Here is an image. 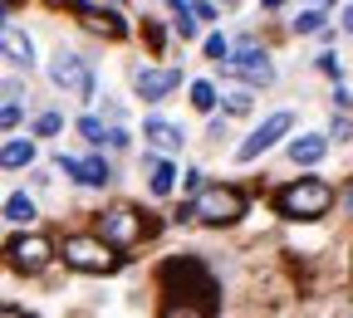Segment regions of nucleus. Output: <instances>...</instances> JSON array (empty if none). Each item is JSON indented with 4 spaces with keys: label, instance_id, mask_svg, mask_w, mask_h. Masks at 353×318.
Listing matches in <instances>:
<instances>
[{
    "label": "nucleus",
    "instance_id": "obj_1",
    "mask_svg": "<svg viewBox=\"0 0 353 318\" xmlns=\"http://www.w3.org/2000/svg\"><path fill=\"white\" fill-rule=\"evenodd\" d=\"M162 289H167V299H187V304H172L167 308L172 318L176 313L196 318V313H216L221 308V289L211 279V269L201 259H192V255H176V259L162 264Z\"/></svg>",
    "mask_w": 353,
    "mask_h": 318
},
{
    "label": "nucleus",
    "instance_id": "obj_2",
    "mask_svg": "<svg viewBox=\"0 0 353 318\" xmlns=\"http://www.w3.org/2000/svg\"><path fill=\"white\" fill-rule=\"evenodd\" d=\"M275 206H280V215H290V220H319V215L334 206V187H329V181H319V176H304V181H290V187L275 196Z\"/></svg>",
    "mask_w": 353,
    "mask_h": 318
},
{
    "label": "nucleus",
    "instance_id": "obj_3",
    "mask_svg": "<svg viewBox=\"0 0 353 318\" xmlns=\"http://www.w3.org/2000/svg\"><path fill=\"white\" fill-rule=\"evenodd\" d=\"M245 215V196L236 191V187H206V191H196V201L176 215V220H201V225H231V220H241Z\"/></svg>",
    "mask_w": 353,
    "mask_h": 318
},
{
    "label": "nucleus",
    "instance_id": "obj_4",
    "mask_svg": "<svg viewBox=\"0 0 353 318\" xmlns=\"http://www.w3.org/2000/svg\"><path fill=\"white\" fill-rule=\"evenodd\" d=\"M64 264L83 269V275H108L118 264V245L103 240V235H64Z\"/></svg>",
    "mask_w": 353,
    "mask_h": 318
},
{
    "label": "nucleus",
    "instance_id": "obj_5",
    "mask_svg": "<svg viewBox=\"0 0 353 318\" xmlns=\"http://www.w3.org/2000/svg\"><path fill=\"white\" fill-rule=\"evenodd\" d=\"M99 235L113 240L118 250H128V245H138L143 235H152V220L138 215V211H128V206H113V211L103 215V225H99Z\"/></svg>",
    "mask_w": 353,
    "mask_h": 318
},
{
    "label": "nucleus",
    "instance_id": "obj_6",
    "mask_svg": "<svg viewBox=\"0 0 353 318\" xmlns=\"http://www.w3.org/2000/svg\"><path fill=\"white\" fill-rule=\"evenodd\" d=\"M50 78H54V88H64V94H74V98H83V103L94 98V74H88V64H83L79 54H69V50L54 54Z\"/></svg>",
    "mask_w": 353,
    "mask_h": 318
},
{
    "label": "nucleus",
    "instance_id": "obj_7",
    "mask_svg": "<svg viewBox=\"0 0 353 318\" xmlns=\"http://www.w3.org/2000/svg\"><path fill=\"white\" fill-rule=\"evenodd\" d=\"M226 69L236 78H245L250 88H265V83H275V69H270V54L260 50V44H241V50L226 59Z\"/></svg>",
    "mask_w": 353,
    "mask_h": 318
},
{
    "label": "nucleus",
    "instance_id": "obj_8",
    "mask_svg": "<svg viewBox=\"0 0 353 318\" xmlns=\"http://www.w3.org/2000/svg\"><path fill=\"white\" fill-rule=\"evenodd\" d=\"M290 123H294L290 113H275V118H265V123H260V127L250 132V138H245V142L236 147V157H241V162H255V157H260L265 147H275V142L285 138V132H290Z\"/></svg>",
    "mask_w": 353,
    "mask_h": 318
},
{
    "label": "nucleus",
    "instance_id": "obj_9",
    "mask_svg": "<svg viewBox=\"0 0 353 318\" xmlns=\"http://www.w3.org/2000/svg\"><path fill=\"white\" fill-rule=\"evenodd\" d=\"M50 259H54V245L44 240V235H20V240H10V264H15V269H25V275L44 269Z\"/></svg>",
    "mask_w": 353,
    "mask_h": 318
},
{
    "label": "nucleus",
    "instance_id": "obj_10",
    "mask_svg": "<svg viewBox=\"0 0 353 318\" xmlns=\"http://www.w3.org/2000/svg\"><path fill=\"white\" fill-rule=\"evenodd\" d=\"M74 10H79V25H88L94 34H108V39L128 34V20L118 10H99V6H88V0H74Z\"/></svg>",
    "mask_w": 353,
    "mask_h": 318
},
{
    "label": "nucleus",
    "instance_id": "obj_11",
    "mask_svg": "<svg viewBox=\"0 0 353 318\" xmlns=\"http://www.w3.org/2000/svg\"><path fill=\"white\" fill-rule=\"evenodd\" d=\"M59 171L83 181V187H108V162L103 157H64L59 152Z\"/></svg>",
    "mask_w": 353,
    "mask_h": 318
},
{
    "label": "nucleus",
    "instance_id": "obj_12",
    "mask_svg": "<svg viewBox=\"0 0 353 318\" xmlns=\"http://www.w3.org/2000/svg\"><path fill=\"white\" fill-rule=\"evenodd\" d=\"M138 94L148 98V103H157V98H167L176 83H182V69H138Z\"/></svg>",
    "mask_w": 353,
    "mask_h": 318
},
{
    "label": "nucleus",
    "instance_id": "obj_13",
    "mask_svg": "<svg viewBox=\"0 0 353 318\" xmlns=\"http://www.w3.org/2000/svg\"><path fill=\"white\" fill-rule=\"evenodd\" d=\"M324 157H329V138H319V132H309V138L290 142V162H294V167H319Z\"/></svg>",
    "mask_w": 353,
    "mask_h": 318
},
{
    "label": "nucleus",
    "instance_id": "obj_14",
    "mask_svg": "<svg viewBox=\"0 0 353 318\" xmlns=\"http://www.w3.org/2000/svg\"><path fill=\"white\" fill-rule=\"evenodd\" d=\"M143 138L152 142V147H162V152H182V127H172V123H162V118H148L143 123Z\"/></svg>",
    "mask_w": 353,
    "mask_h": 318
},
{
    "label": "nucleus",
    "instance_id": "obj_15",
    "mask_svg": "<svg viewBox=\"0 0 353 318\" xmlns=\"http://www.w3.org/2000/svg\"><path fill=\"white\" fill-rule=\"evenodd\" d=\"M0 44H6V64H10V69H30V64H34V44H30L20 30L6 25V39H0Z\"/></svg>",
    "mask_w": 353,
    "mask_h": 318
},
{
    "label": "nucleus",
    "instance_id": "obj_16",
    "mask_svg": "<svg viewBox=\"0 0 353 318\" xmlns=\"http://www.w3.org/2000/svg\"><path fill=\"white\" fill-rule=\"evenodd\" d=\"M34 162V142L30 138H10L6 142V167H30Z\"/></svg>",
    "mask_w": 353,
    "mask_h": 318
},
{
    "label": "nucleus",
    "instance_id": "obj_17",
    "mask_svg": "<svg viewBox=\"0 0 353 318\" xmlns=\"http://www.w3.org/2000/svg\"><path fill=\"white\" fill-rule=\"evenodd\" d=\"M6 220H10V225H30V220H34V201H30V196H10V201H6Z\"/></svg>",
    "mask_w": 353,
    "mask_h": 318
},
{
    "label": "nucleus",
    "instance_id": "obj_18",
    "mask_svg": "<svg viewBox=\"0 0 353 318\" xmlns=\"http://www.w3.org/2000/svg\"><path fill=\"white\" fill-rule=\"evenodd\" d=\"M148 187H152V196H167V191L176 187V171H172V162H157V167H152V181H148Z\"/></svg>",
    "mask_w": 353,
    "mask_h": 318
},
{
    "label": "nucleus",
    "instance_id": "obj_19",
    "mask_svg": "<svg viewBox=\"0 0 353 318\" xmlns=\"http://www.w3.org/2000/svg\"><path fill=\"white\" fill-rule=\"evenodd\" d=\"M221 103H226V113H231V118H245V113L255 108V103H250V88H231V94L221 98Z\"/></svg>",
    "mask_w": 353,
    "mask_h": 318
},
{
    "label": "nucleus",
    "instance_id": "obj_20",
    "mask_svg": "<svg viewBox=\"0 0 353 318\" xmlns=\"http://www.w3.org/2000/svg\"><path fill=\"white\" fill-rule=\"evenodd\" d=\"M192 103H196L201 113H216V83H206V78L192 83Z\"/></svg>",
    "mask_w": 353,
    "mask_h": 318
},
{
    "label": "nucleus",
    "instance_id": "obj_21",
    "mask_svg": "<svg viewBox=\"0 0 353 318\" xmlns=\"http://www.w3.org/2000/svg\"><path fill=\"white\" fill-rule=\"evenodd\" d=\"M231 54H236V50L226 44V34H211V39H206V59H216V64H226Z\"/></svg>",
    "mask_w": 353,
    "mask_h": 318
},
{
    "label": "nucleus",
    "instance_id": "obj_22",
    "mask_svg": "<svg viewBox=\"0 0 353 318\" xmlns=\"http://www.w3.org/2000/svg\"><path fill=\"white\" fill-rule=\"evenodd\" d=\"M59 127H64V118H59V113H39V118H34V132H39V138H54Z\"/></svg>",
    "mask_w": 353,
    "mask_h": 318
},
{
    "label": "nucleus",
    "instance_id": "obj_23",
    "mask_svg": "<svg viewBox=\"0 0 353 318\" xmlns=\"http://www.w3.org/2000/svg\"><path fill=\"white\" fill-rule=\"evenodd\" d=\"M192 15H196V10H187V6H176V25H172V30L182 34V39H196V25H192Z\"/></svg>",
    "mask_w": 353,
    "mask_h": 318
},
{
    "label": "nucleus",
    "instance_id": "obj_24",
    "mask_svg": "<svg viewBox=\"0 0 353 318\" xmlns=\"http://www.w3.org/2000/svg\"><path fill=\"white\" fill-rule=\"evenodd\" d=\"M294 30H299V34H319V30H324V15H319V10H304V15L294 20Z\"/></svg>",
    "mask_w": 353,
    "mask_h": 318
},
{
    "label": "nucleus",
    "instance_id": "obj_25",
    "mask_svg": "<svg viewBox=\"0 0 353 318\" xmlns=\"http://www.w3.org/2000/svg\"><path fill=\"white\" fill-rule=\"evenodd\" d=\"M79 132H83L88 142H108V132H103V123H99V118H79Z\"/></svg>",
    "mask_w": 353,
    "mask_h": 318
},
{
    "label": "nucleus",
    "instance_id": "obj_26",
    "mask_svg": "<svg viewBox=\"0 0 353 318\" xmlns=\"http://www.w3.org/2000/svg\"><path fill=\"white\" fill-rule=\"evenodd\" d=\"M0 123H6V127L20 123V103H15V98H6V108H0Z\"/></svg>",
    "mask_w": 353,
    "mask_h": 318
},
{
    "label": "nucleus",
    "instance_id": "obj_27",
    "mask_svg": "<svg viewBox=\"0 0 353 318\" xmlns=\"http://www.w3.org/2000/svg\"><path fill=\"white\" fill-rule=\"evenodd\" d=\"M319 69H324L329 78H343V64H339V54H324V59H319Z\"/></svg>",
    "mask_w": 353,
    "mask_h": 318
},
{
    "label": "nucleus",
    "instance_id": "obj_28",
    "mask_svg": "<svg viewBox=\"0 0 353 318\" xmlns=\"http://www.w3.org/2000/svg\"><path fill=\"white\" fill-rule=\"evenodd\" d=\"M192 10H196L201 20H216V6H211V0H196V6H192Z\"/></svg>",
    "mask_w": 353,
    "mask_h": 318
},
{
    "label": "nucleus",
    "instance_id": "obj_29",
    "mask_svg": "<svg viewBox=\"0 0 353 318\" xmlns=\"http://www.w3.org/2000/svg\"><path fill=\"white\" fill-rule=\"evenodd\" d=\"M343 30H348V34H353V6H348V10H343Z\"/></svg>",
    "mask_w": 353,
    "mask_h": 318
},
{
    "label": "nucleus",
    "instance_id": "obj_30",
    "mask_svg": "<svg viewBox=\"0 0 353 318\" xmlns=\"http://www.w3.org/2000/svg\"><path fill=\"white\" fill-rule=\"evenodd\" d=\"M265 6H270V10H275V6H285V0H265Z\"/></svg>",
    "mask_w": 353,
    "mask_h": 318
},
{
    "label": "nucleus",
    "instance_id": "obj_31",
    "mask_svg": "<svg viewBox=\"0 0 353 318\" xmlns=\"http://www.w3.org/2000/svg\"><path fill=\"white\" fill-rule=\"evenodd\" d=\"M348 206H353V191H348Z\"/></svg>",
    "mask_w": 353,
    "mask_h": 318
}]
</instances>
